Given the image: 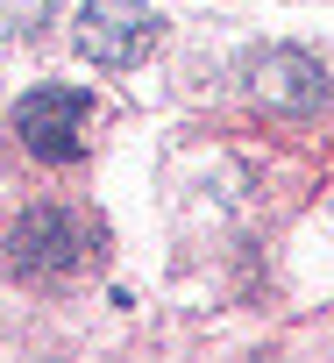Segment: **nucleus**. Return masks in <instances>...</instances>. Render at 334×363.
I'll use <instances>...</instances> for the list:
<instances>
[{
    "instance_id": "f03ea898",
    "label": "nucleus",
    "mask_w": 334,
    "mask_h": 363,
    "mask_svg": "<svg viewBox=\"0 0 334 363\" xmlns=\"http://www.w3.org/2000/svg\"><path fill=\"white\" fill-rule=\"evenodd\" d=\"M71 43H79L86 65L128 72V65H142L163 43V15L142 8V0H86V8L71 15Z\"/></svg>"
},
{
    "instance_id": "f257e3e1",
    "label": "nucleus",
    "mask_w": 334,
    "mask_h": 363,
    "mask_svg": "<svg viewBox=\"0 0 334 363\" xmlns=\"http://www.w3.org/2000/svg\"><path fill=\"white\" fill-rule=\"evenodd\" d=\"M93 121H100V107H93L86 86H36V93L15 100V135H22V150L43 157V164H71V157H86Z\"/></svg>"
},
{
    "instance_id": "7ed1b4c3",
    "label": "nucleus",
    "mask_w": 334,
    "mask_h": 363,
    "mask_svg": "<svg viewBox=\"0 0 334 363\" xmlns=\"http://www.w3.org/2000/svg\"><path fill=\"white\" fill-rule=\"evenodd\" d=\"M86 250H93V228L71 207H29V214H15L8 242H0L15 278H64L86 264Z\"/></svg>"
},
{
    "instance_id": "20e7f679",
    "label": "nucleus",
    "mask_w": 334,
    "mask_h": 363,
    "mask_svg": "<svg viewBox=\"0 0 334 363\" xmlns=\"http://www.w3.org/2000/svg\"><path fill=\"white\" fill-rule=\"evenodd\" d=\"M242 86H249V100L270 107V114H313V107L327 100V72H320V57H306V50H292V43L256 50V57L242 65Z\"/></svg>"
}]
</instances>
